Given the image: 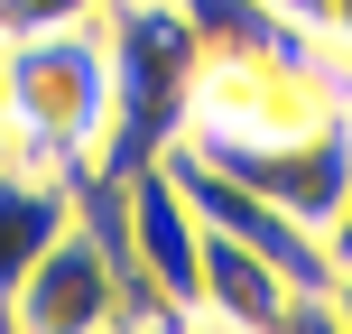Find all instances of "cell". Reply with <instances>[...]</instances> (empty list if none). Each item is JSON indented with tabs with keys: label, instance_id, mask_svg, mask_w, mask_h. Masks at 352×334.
Here are the masks:
<instances>
[{
	"label": "cell",
	"instance_id": "1",
	"mask_svg": "<svg viewBox=\"0 0 352 334\" xmlns=\"http://www.w3.org/2000/svg\"><path fill=\"white\" fill-rule=\"evenodd\" d=\"M0 103H10V158L84 176L111 130V37L102 19L0 37Z\"/></svg>",
	"mask_w": 352,
	"mask_h": 334
},
{
	"label": "cell",
	"instance_id": "2",
	"mask_svg": "<svg viewBox=\"0 0 352 334\" xmlns=\"http://www.w3.org/2000/svg\"><path fill=\"white\" fill-rule=\"evenodd\" d=\"M102 37H111V130L84 176H130L186 140L195 84H204V37L186 28L176 0H111Z\"/></svg>",
	"mask_w": 352,
	"mask_h": 334
},
{
	"label": "cell",
	"instance_id": "3",
	"mask_svg": "<svg viewBox=\"0 0 352 334\" xmlns=\"http://www.w3.org/2000/svg\"><path fill=\"white\" fill-rule=\"evenodd\" d=\"M121 242H130V279H140L148 316L195 325V269H204V213H195L176 158H148L121 176Z\"/></svg>",
	"mask_w": 352,
	"mask_h": 334
},
{
	"label": "cell",
	"instance_id": "4",
	"mask_svg": "<svg viewBox=\"0 0 352 334\" xmlns=\"http://www.w3.org/2000/svg\"><path fill=\"white\" fill-rule=\"evenodd\" d=\"M195 149V140H186ZM223 176H241V186H260V195H278L287 213H306L316 232H334V213H343V186H352V103L334 112H316L306 130H278V140H223V149H204Z\"/></svg>",
	"mask_w": 352,
	"mask_h": 334
},
{
	"label": "cell",
	"instance_id": "5",
	"mask_svg": "<svg viewBox=\"0 0 352 334\" xmlns=\"http://www.w3.org/2000/svg\"><path fill=\"white\" fill-rule=\"evenodd\" d=\"M297 306H316V298H297V288H287L250 242H232V232H213V223H204L195 325H241V334H260V325H297Z\"/></svg>",
	"mask_w": 352,
	"mask_h": 334
},
{
	"label": "cell",
	"instance_id": "6",
	"mask_svg": "<svg viewBox=\"0 0 352 334\" xmlns=\"http://www.w3.org/2000/svg\"><path fill=\"white\" fill-rule=\"evenodd\" d=\"M65 223H74V176L28 167V158L0 167V325H10V306H19V288H28V269L56 251V232H65Z\"/></svg>",
	"mask_w": 352,
	"mask_h": 334
},
{
	"label": "cell",
	"instance_id": "7",
	"mask_svg": "<svg viewBox=\"0 0 352 334\" xmlns=\"http://www.w3.org/2000/svg\"><path fill=\"white\" fill-rule=\"evenodd\" d=\"M186 28L204 37V56H269V47H316L324 28H297L287 10L269 0H176Z\"/></svg>",
	"mask_w": 352,
	"mask_h": 334
},
{
	"label": "cell",
	"instance_id": "8",
	"mask_svg": "<svg viewBox=\"0 0 352 334\" xmlns=\"http://www.w3.org/2000/svg\"><path fill=\"white\" fill-rule=\"evenodd\" d=\"M111 0H0V37L19 28H65V19H102Z\"/></svg>",
	"mask_w": 352,
	"mask_h": 334
},
{
	"label": "cell",
	"instance_id": "9",
	"mask_svg": "<svg viewBox=\"0 0 352 334\" xmlns=\"http://www.w3.org/2000/svg\"><path fill=\"white\" fill-rule=\"evenodd\" d=\"M324 306H334V325L352 334V260H334V288H324Z\"/></svg>",
	"mask_w": 352,
	"mask_h": 334
},
{
	"label": "cell",
	"instance_id": "10",
	"mask_svg": "<svg viewBox=\"0 0 352 334\" xmlns=\"http://www.w3.org/2000/svg\"><path fill=\"white\" fill-rule=\"evenodd\" d=\"M269 10H287L297 28H334V0H269Z\"/></svg>",
	"mask_w": 352,
	"mask_h": 334
},
{
	"label": "cell",
	"instance_id": "11",
	"mask_svg": "<svg viewBox=\"0 0 352 334\" xmlns=\"http://www.w3.org/2000/svg\"><path fill=\"white\" fill-rule=\"evenodd\" d=\"M334 260H352V186H343V213H334Z\"/></svg>",
	"mask_w": 352,
	"mask_h": 334
},
{
	"label": "cell",
	"instance_id": "12",
	"mask_svg": "<svg viewBox=\"0 0 352 334\" xmlns=\"http://www.w3.org/2000/svg\"><path fill=\"white\" fill-rule=\"evenodd\" d=\"M0 167H10V103H0Z\"/></svg>",
	"mask_w": 352,
	"mask_h": 334
}]
</instances>
